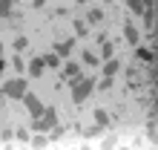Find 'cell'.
<instances>
[{"mask_svg": "<svg viewBox=\"0 0 158 150\" xmlns=\"http://www.w3.org/2000/svg\"><path fill=\"white\" fill-rule=\"evenodd\" d=\"M3 95L6 98H23V92L29 90V84H26L23 78H9V81H3Z\"/></svg>", "mask_w": 158, "mask_h": 150, "instance_id": "7a4b0ae2", "label": "cell"}, {"mask_svg": "<svg viewBox=\"0 0 158 150\" xmlns=\"http://www.w3.org/2000/svg\"><path fill=\"white\" fill-rule=\"evenodd\" d=\"M55 52H58L60 58H66V55L72 52V41H60V43H55Z\"/></svg>", "mask_w": 158, "mask_h": 150, "instance_id": "9c48e42d", "label": "cell"}, {"mask_svg": "<svg viewBox=\"0 0 158 150\" xmlns=\"http://www.w3.org/2000/svg\"><path fill=\"white\" fill-rule=\"evenodd\" d=\"M55 121H58V116H55L52 107H43L40 116H35V130H52Z\"/></svg>", "mask_w": 158, "mask_h": 150, "instance_id": "3957f363", "label": "cell"}, {"mask_svg": "<svg viewBox=\"0 0 158 150\" xmlns=\"http://www.w3.org/2000/svg\"><path fill=\"white\" fill-rule=\"evenodd\" d=\"M32 3H35V6H38V9H40V6L46 3V0H32Z\"/></svg>", "mask_w": 158, "mask_h": 150, "instance_id": "44dd1931", "label": "cell"}, {"mask_svg": "<svg viewBox=\"0 0 158 150\" xmlns=\"http://www.w3.org/2000/svg\"><path fill=\"white\" fill-rule=\"evenodd\" d=\"M95 121H98V127H106V124H109L106 110H95Z\"/></svg>", "mask_w": 158, "mask_h": 150, "instance_id": "7c38bea8", "label": "cell"}, {"mask_svg": "<svg viewBox=\"0 0 158 150\" xmlns=\"http://www.w3.org/2000/svg\"><path fill=\"white\" fill-rule=\"evenodd\" d=\"M43 69H46V67H43V61H40V58H35V61L29 64V75H32V78H38Z\"/></svg>", "mask_w": 158, "mask_h": 150, "instance_id": "30bf717a", "label": "cell"}, {"mask_svg": "<svg viewBox=\"0 0 158 150\" xmlns=\"http://www.w3.org/2000/svg\"><path fill=\"white\" fill-rule=\"evenodd\" d=\"M127 6H129L132 15H144V3H141V0H127Z\"/></svg>", "mask_w": 158, "mask_h": 150, "instance_id": "8fae6325", "label": "cell"}, {"mask_svg": "<svg viewBox=\"0 0 158 150\" xmlns=\"http://www.w3.org/2000/svg\"><path fill=\"white\" fill-rule=\"evenodd\" d=\"M98 87H101V90H109V87H112V78H106V75H104V81H101Z\"/></svg>", "mask_w": 158, "mask_h": 150, "instance_id": "d6986e66", "label": "cell"}, {"mask_svg": "<svg viewBox=\"0 0 158 150\" xmlns=\"http://www.w3.org/2000/svg\"><path fill=\"white\" fill-rule=\"evenodd\" d=\"M43 67H60V55L58 52H49V55H43Z\"/></svg>", "mask_w": 158, "mask_h": 150, "instance_id": "ba28073f", "label": "cell"}, {"mask_svg": "<svg viewBox=\"0 0 158 150\" xmlns=\"http://www.w3.org/2000/svg\"><path fill=\"white\" fill-rule=\"evenodd\" d=\"M101 17H104V12H101V9H89L86 20H89V23H101Z\"/></svg>", "mask_w": 158, "mask_h": 150, "instance_id": "4fadbf2b", "label": "cell"}, {"mask_svg": "<svg viewBox=\"0 0 158 150\" xmlns=\"http://www.w3.org/2000/svg\"><path fill=\"white\" fill-rule=\"evenodd\" d=\"M0 15H3V17H12V0H0Z\"/></svg>", "mask_w": 158, "mask_h": 150, "instance_id": "5bb4252c", "label": "cell"}, {"mask_svg": "<svg viewBox=\"0 0 158 150\" xmlns=\"http://www.w3.org/2000/svg\"><path fill=\"white\" fill-rule=\"evenodd\" d=\"M104 58H112V43H104Z\"/></svg>", "mask_w": 158, "mask_h": 150, "instance_id": "ffe728a7", "label": "cell"}, {"mask_svg": "<svg viewBox=\"0 0 158 150\" xmlns=\"http://www.w3.org/2000/svg\"><path fill=\"white\" fill-rule=\"evenodd\" d=\"M32 144H35V147H46V139H43V136H35Z\"/></svg>", "mask_w": 158, "mask_h": 150, "instance_id": "ac0fdd59", "label": "cell"}, {"mask_svg": "<svg viewBox=\"0 0 158 150\" xmlns=\"http://www.w3.org/2000/svg\"><path fill=\"white\" fill-rule=\"evenodd\" d=\"M63 78H69V81L81 78V67H78L75 61H66V64H63Z\"/></svg>", "mask_w": 158, "mask_h": 150, "instance_id": "5b68a950", "label": "cell"}, {"mask_svg": "<svg viewBox=\"0 0 158 150\" xmlns=\"http://www.w3.org/2000/svg\"><path fill=\"white\" fill-rule=\"evenodd\" d=\"M75 32L83 38V35H86V23H83V20H78V23H75Z\"/></svg>", "mask_w": 158, "mask_h": 150, "instance_id": "2e32d148", "label": "cell"}, {"mask_svg": "<svg viewBox=\"0 0 158 150\" xmlns=\"http://www.w3.org/2000/svg\"><path fill=\"white\" fill-rule=\"evenodd\" d=\"M124 38H127L129 43H138V41H141V32H138L132 23H127V26H124Z\"/></svg>", "mask_w": 158, "mask_h": 150, "instance_id": "8992f818", "label": "cell"}, {"mask_svg": "<svg viewBox=\"0 0 158 150\" xmlns=\"http://www.w3.org/2000/svg\"><path fill=\"white\" fill-rule=\"evenodd\" d=\"M26 43H29L26 38H17V41H15V49H17V52H20V49H26Z\"/></svg>", "mask_w": 158, "mask_h": 150, "instance_id": "e0dca14e", "label": "cell"}, {"mask_svg": "<svg viewBox=\"0 0 158 150\" xmlns=\"http://www.w3.org/2000/svg\"><path fill=\"white\" fill-rule=\"evenodd\" d=\"M0 52H3V46H0Z\"/></svg>", "mask_w": 158, "mask_h": 150, "instance_id": "603a6c76", "label": "cell"}, {"mask_svg": "<svg viewBox=\"0 0 158 150\" xmlns=\"http://www.w3.org/2000/svg\"><path fill=\"white\" fill-rule=\"evenodd\" d=\"M78 3H86V0H78Z\"/></svg>", "mask_w": 158, "mask_h": 150, "instance_id": "7402d4cb", "label": "cell"}, {"mask_svg": "<svg viewBox=\"0 0 158 150\" xmlns=\"http://www.w3.org/2000/svg\"><path fill=\"white\" fill-rule=\"evenodd\" d=\"M92 90H95V81L92 78H75L72 81V101H75V104H83V101L92 95Z\"/></svg>", "mask_w": 158, "mask_h": 150, "instance_id": "6da1fadb", "label": "cell"}, {"mask_svg": "<svg viewBox=\"0 0 158 150\" xmlns=\"http://www.w3.org/2000/svg\"><path fill=\"white\" fill-rule=\"evenodd\" d=\"M23 104H26V110L32 113V118H35V116H40V113H43V104H40V98H38V95H32L29 90L23 92Z\"/></svg>", "mask_w": 158, "mask_h": 150, "instance_id": "277c9868", "label": "cell"}, {"mask_svg": "<svg viewBox=\"0 0 158 150\" xmlns=\"http://www.w3.org/2000/svg\"><path fill=\"white\" fill-rule=\"evenodd\" d=\"M118 69H121V61H109L106 58V64H104V75H106V78H112Z\"/></svg>", "mask_w": 158, "mask_h": 150, "instance_id": "52a82bcc", "label": "cell"}, {"mask_svg": "<svg viewBox=\"0 0 158 150\" xmlns=\"http://www.w3.org/2000/svg\"><path fill=\"white\" fill-rule=\"evenodd\" d=\"M83 61H86V67H98V55H92V52H83Z\"/></svg>", "mask_w": 158, "mask_h": 150, "instance_id": "9a60e30c", "label": "cell"}]
</instances>
